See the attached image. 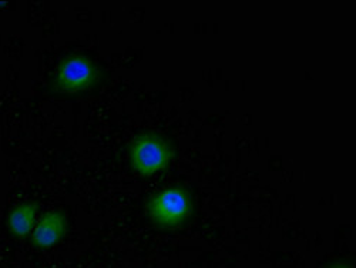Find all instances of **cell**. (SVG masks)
Returning a JSON list of instances; mask_svg holds the SVG:
<instances>
[{"label":"cell","instance_id":"1","mask_svg":"<svg viewBox=\"0 0 356 268\" xmlns=\"http://www.w3.org/2000/svg\"><path fill=\"white\" fill-rule=\"evenodd\" d=\"M191 194L181 186H168L150 197L145 212L152 223L163 230L183 226L193 214Z\"/></svg>","mask_w":356,"mask_h":268},{"label":"cell","instance_id":"2","mask_svg":"<svg viewBox=\"0 0 356 268\" xmlns=\"http://www.w3.org/2000/svg\"><path fill=\"white\" fill-rule=\"evenodd\" d=\"M172 159V145L159 133H141L130 144L131 168L141 177H153L164 171Z\"/></svg>","mask_w":356,"mask_h":268},{"label":"cell","instance_id":"3","mask_svg":"<svg viewBox=\"0 0 356 268\" xmlns=\"http://www.w3.org/2000/svg\"><path fill=\"white\" fill-rule=\"evenodd\" d=\"M100 80V69L86 54H70L58 65L51 88L60 95H77L90 90Z\"/></svg>","mask_w":356,"mask_h":268},{"label":"cell","instance_id":"4","mask_svg":"<svg viewBox=\"0 0 356 268\" xmlns=\"http://www.w3.org/2000/svg\"><path fill=\"white\" fill-rule=\"evenodd\" d=\"M67 217L65 213L51 210L44 213L36 223L35 230L31 235L32 246L39 250L53 249L60 243L67 234Z\"/></svg>","mask_w":356,"mask_h":268},{"label":"cell","instance_id":"5","mask_svg":"<svg viewBox=\"0 0 356 268\" xmlns=\"http://www.w3.org/2000/svg\"><path fill=\"white\" fill-rule=\"evenodd\" d=\"M38 210L39 204L36 201H26L13 207L6 219V226L10 234L19 240L31 237L38 223Z\"/></svg>","mask_w":356,"mask_h":268},{"label":"cell","instance_id":"6","mask_svg":"<svg viewBox=\"0 0 356 268\" xmlns=\"http://www.w3.org/2000/svg\"><path fill=\"white\" fill-rule=\"evenodd\" d=\"M330 268H353V267L350 264H348V262H335Z\"/></svg>","mask_w":356,"mask_h":268}]
</instances>
